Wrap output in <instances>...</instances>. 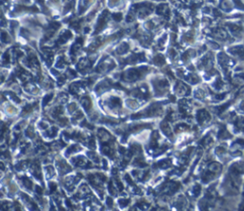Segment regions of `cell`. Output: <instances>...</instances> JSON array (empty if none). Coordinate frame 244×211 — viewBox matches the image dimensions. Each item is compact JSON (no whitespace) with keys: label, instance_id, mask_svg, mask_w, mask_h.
<instances>
[{"label":"cell","instance_id":"1","mask_svg":"<svg viewBox=\"0 0 244 211\" xmlns=\"http://www.w3.org/2000/svg\"><path fill=\"white\" fill-rule=\"evenodd\" d=\"M222 165L218 162H211L208 163L205 168L202 170L201 174V182L203 184H208L215 180L218 175L222 172Z\"/></svg>","mask_w":244,"mask_h":211},{"label":"cell","instance_id":"2","mask_svg":"<svg viewBox=\"0 0 244 211\" xmlns=\"http://www.w3.org/2000/svg\"><path fill=\"white\" fill-rule=\"evenodd\" d=\"M196 118H197L198 124L202 126H205L206 124L210 123V121L212 120V115H211V113L207 109L200 108L197 111Z\"/></svg>","mask_w":244,"mask_h":211},{"label":"cell","instance_id":"3","mask_svg":"<svg viewBox=\"0 0 244 211\" xmlns=\"http://www.w3.org/2000/svg\"><path fill=\"white\" fill-rule=\"evenodd\" d=\"M175 93L179 97L189 96L191 94V88L182 81H178L176 82V85H175Z\"/></svg>","mask_w":244,"mask_h":211},{"label":"cell","instance_id":"4","mask_svg":"<svg viewBox=\"0 0 244 211\" xmlns=\"http://www.w3.org/2000/svg\"><path fill=\"white\" fill-rule=\"evenodd\" d=\"M229 52L232 54H234V55L244 56V47H242V46H236V47L230 48Z\"/></svg>","mask_w":244,"mask_h":211},{"label":"cell","instance_id":"5","mask_svg":"<svg viewBox=\"0 0 244 211\" xmlns=\"http://www.w3.org/2000/svg\"><path fill=\"white\" fill-rule=\"evenodd\" d=\"M214 35H215V37L219 38V39H222V40H225L227 37H228V34H227V32H226L223 29H220V28L215 30Z\"/></svg>","mask_w":244,"mask_h":211},{"label":"cell","instance_id":"6","mask_svg":"<svg viewBox=\"0 0 244 211\" xmlns=\"http://www.w3.org/2000/svg\"><path fill=\"white\" fill-rule=\"evenodd\" d=\"M238 109H239L240 111L244 112V99L239 103V105H238Z\"/></svg>","mask_w":244,"mask_h":211}]
</instances>
